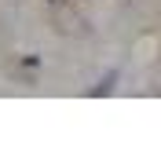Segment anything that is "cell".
<instances>
[{
  "label": "cell",
  "instance_id": "1",
  "mask_svg": "<svg viewBox=\"0 0 161 157\" xmlns=\"http://www.w3.org/2000/svg\"><path fill=\"white\" fill-rule=\"evenodd\" d=\"M114 80H117V73H106V77H103V80H99V84H95V88H92V91H88V95H92V99H99V95H106V91H110V88H114Z\"/></svg>",
  "mask_w": 161,
  "mask_h": 157
}]
</instances>
